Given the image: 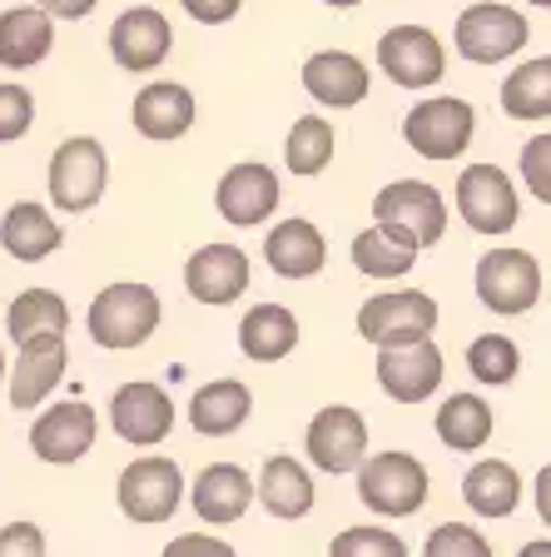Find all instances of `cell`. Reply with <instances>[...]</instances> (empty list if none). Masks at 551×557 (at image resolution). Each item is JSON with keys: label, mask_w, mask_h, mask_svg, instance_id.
I'll list each match as a JSON object with an SVG mask.
<instances>
[{"label": "cell", "mask_w": 551, "mask_h": 557, "mask_svg": "<svg viewBox=\"0 0 551 557\" xmlns=\"http://www.w3.org/2000/svg\"><path fill=\"white\" fill-rule=\"evenodd\" d=\"M179 5L195 15L199 25H224V21H234V15H239L243 0H179Z\"/></svg>", "instance_id": "42"}, {"label": "cell", "mask_w": 551, "mask_h": 557, "mask_svg": "<svg viewBox=\"0 0 551 557\" xmlns=\"http://www.w3.org/2000/svg\"><path fill=\"white\" fill-rule=\"evenodd\" d=\"M253 493H259V503L284 522H299L313 512V478H309V468H303L299 458H288V453L268 458Z\"/></svg>", "instance_id": "28"}, {"label": "cell", "mask_w": 551, "mask_h": 557, "mask_svg": "<svg viewBox=\"0 0 551 557\" xmlns=\"http://www.w3.org/2000/svg\"><path fill=\"white\" fill-rule=\"evenodd\" d=\"M373 220L398 224L402 234H413L417 249H433L448 234V199L437 195L427 180H392L373 199Z\"/></svg>", "instance_id": "10"}, {"label": "cell", "mask_w": 551, "mask_h": 557, "mask_svg": "<svg viewBox=\"0 0 551 557\" xmlns=\"http://www.w3.org/2000/svg\"><path fill=\"white\" fill-rule=\"evenodd\" d=\"M423 557H492V543L467 522H442V528L427 533Z\"/></svg>", "instance_id": "37"}, {"label": "cell", "mask_w": 551, "mask_h": 557, "mask_svg": "<svg viewBox=\"0 0 551 557\" xmlns=\"http://www.w3.org/2000/svg\"><path fill=\"white\" fill-rule=\"evenodd\" d=\"M0 383H5V348H0Z\"/></svg>", "instance_id": "47"}, {"label": "cell", "mask_w": 551, "mask_h": 557, "mask_svg": "<svg viewBox=\"0 0 551 557\" xmlns=\"http://www.w3.org/2000/svg\"><path fill=\"white\" fill-rule=\"evenodd\" d=\"M328 557H408V543L392 528H343L328 543Z\"/></svg>", "instance_id": "36"}, {"label": "cell", "mask_w": 551, "mask_h": 557, "mask_svg": "<svg viewBox=\"0 0 551 557\" xmlns=\"http://www.w3.org/2000/svg\"><path fill=\"white\" fill-rule=\"evenodd\" d=\"M517 557H551V543H547V537H537V543H527Z\"/></svg>", "instance_id": "45"}, {"label": "cell", "mask_w": 551, "mask_h": 557, "mask_svg": "<svg viewBox=\"0 0 551 557\" xmlns=\"http://www.w3.org/2000/svg\"><path fill=\"white\" fill-rule=\"evenodd\" d=\"M303 90L328 110H353L367 100V65L348 50H318L303 60Z\"/></svg>", "instance_id": "21"}, {"label": "cell", "mask_w": 551, "mask_h": 557, "mask_svg": "<svg viewBox=\"0 0 551 557\" xmlns=\"http://www.w3.org/2000/svg\"><path fill=\"white\" fill-rule=\"evenodd\" d=\"M531 5H537V11H547V5H551V0H531Z\"/></svg>", "instance_id": "48"}, {"label": "cell", "mask_w": 551, "mask_h": 557, "mask_svg": "<svg viewBox=\"0 0 551 557\" xmlns=\"http://www.w3.org/2000/svg\"><path fill=\"white\" fill-rule=\"evenodd\" d=\"M477 299L502 319L537 309L541 304V264L527 249H492L477 264Z\"/></svg>", "instance_id": "8"}, {"label": "cell", "mask_w": 551, "mask_h": 557, "mask_svg": "<svg viewBox=\"0 0 551 557\" xmlns=\"http://www.w3.org/2000/svg\"><path fill=\"white\" fill-rule=\"evenodd\" d=\"M378 388L392 404H423L442 388V348L433 338L378 348Z\"/></svg>", "instance_id": "14"}, {"label": "cell", "mask_w": 551, "mask_h": 557, "mask_svg": "<svg viewBox=\"0 0 551 557\" xmlns=\"http://www.w3.org/2000/svg\"><path fill=\"white\" fill-rule=\"evenodd\" d=\"M218 214L239 230H253V224H264L268 214L278 209V174L268 164H234L224 180H218V195H214Z\"/></svg>", "instance_id": "19"}, {"label": "cell", "mask_w": 551, "mask_h": 557, "mask_svg": "<svg viewBox=\"0 0 551 557\" xmlns=\"http://www.w3.org/2000/svg\"><path fill=\"white\" fill-rule=\"evenodd\" d=\"M95 438H100V418H95L90 404H55L46 408V413L30 423V448L40 463H55V468H70L80 463L85 453L95 448Z\"/></svg>", "instance_id": "13"}, {"label": "cell", "mask_w": 551, "mask_h": 557, "mask_svg": "<svg viewBox=\"0 0 551 557\" xmlns=\"http://www.w3.org/2000/svg\"><path fill=\"white\" fill-rule=\"evenodd\" d=\"M502 110L512 120H547L551 115V55H537L517 65L502 85Z\"/></svg>", "instance_id": "32"}, {"label": "cell", "mask_w": 551, "mask_h": 557, "mask_svg": "<svg viewBox=\"0 0 551 557\" xmlns=\"http://www.w3.org/2000/svg\"><path fill=\"white\" fill-rule=\"evenodd\" d=\"M303 448H309V463L323 473H353L367 453V423L358 408L348 404H328L313 413L309 433H303Z\"/></svg>", "instance_id": "12"}, {"label": "cell", "mask_w": 551, "mask_h": 557, "mask_svg": "<svg viewBox=\"0 0 551 557\" xmlns=\"http://www.w3.org/2000/svg\"><path fill=\"white\" fill-rule=\"evenodd\" d=\"M184 493H189V503H195L199 522H214V528H224V522H239L243 512H249L253 478L243 473L239 463H209L204 473L195 478V483H184Z\"/></svg>", "instance_id": "20"}, {"label": "cell", "mask_w": 551, "mask_h": 557, "mask_svg": "<svg viewBox=\"0 0 551 557\" xmlns=\"http://www.w3.org/2000/svg\"><path fill=\"white\" fill-rule=\"evenodd\" d=\"M5 329H11L15 344H21V338H35V334H65L70 304L60 299L55 289H25V294H15L11 309H5Z\"/></svg>", "instance_id": "33"}, {"label": "cell", "mask_w": 551, "mask_h": 557, "mask_svg": "<svg viewBox=\"0 0 551 557\" xmlns=\"http://www.w3.org/2000/svg\"><path fill=\"white\" fill-rule=\"evenodd\" d=\"M437 329V299L423 289H388L358 309V334L378 348H398V344H417L433 338Z\"/></svg>", "instance_id": "4"}, {"label": "cell", "mask_w": 551, "mask_h": 557, "mask_svg": "<svg viewBox=\"0 0 551 557\" xmlns=\"http://www.w3.org/2000/svg\"><path fill=\"white\" fill-rule=\"evenodd\" d=\"M458 214L477 234H512L517 230V189L497 164H472L458 174Z\"/></svg>", "instance_id": "11"}, {"label": "cell", "mask_w": 551, "mask_h": 557, "mask_svg": "<svg viewBox=\"0 0 551 557\" xmlns=\"http://www.w3.org/2000/svg\"><path fill=\"white\" fill-rule=\"evenodd\" d=\"M174 46V30L164 21V11L154 5H129L115 25H110V55L120 70H154Z\"/></svg>", "instance_id": "18"}, {"label": "cell", "mask_w": 551, "mask_h": 557, "mask_svg": "<svg viewBox=\"0 0 551 557\" xmlns=\"http://www.w3.org/2000/svg\"><path fill=\"white\" fill-rule=\"evenodd\" d=\"M358 473V498H363L367 512H378V518H408L427 503V468L423 458L413 453H398V448H383L353 468Z\"/></svg>", "instance_id": "1"}, {"label": "cell", "mask_w": 551, "mask_h": 557, "mask_svg": "<svg viewBox=\"0 0 551 557\" xmlns=\"http://www.w3.org/2000/svg\"><path fill=\"white\" fill-rule=\"evenodd\" d=\"M0 557H46V533H40L35 522L0 528Z\"/></svg>", "instance_id": "40"}, {"label": "cell", "mask_w": 551, "mask_h": 557, "mask_svg": "<svg viewBox=\"0 0 551 557\" xmlns=\"http://www.w3.org/2000/svg\"><path fill=\"white\" fill-rule=\"evenodd\" d=\"M417 255L423 249L413 244V234H402L398 224H383V220H373L353 239V269L363 278H402L417 264Z\"/></svg>", "instance_id": "27"}, {"label": "cell", "mask_w": 551, "mask_h": 557, "mask_svg": "<svg viewBox=\"0 0 551 557\" xmlns=\"http://www.w3.org/2000/svg\"><path fill=\"white\" fill-rule=\"evenodd\" d=\"M184 289L195 294L199 304H234L249 289V255L239 244H204L189 255L184 264Z\"/></svg>", "instance_id": "17"}, {"label": "cell", "mask_w": 551, "mask_h": 557, "mask_svg": "<svg viewBox=\"0 0 551 557\" xmlns=\"http://www.w3.org/2000/svg\"><path fill=\"white\" fill-rule=\"evenodd\" d=\"M160 294L150 284H110L90 304V338L110 354H125L160 329Z\"/></svg>", "instance_id": "2"}, {"label": "cell", "mask_w": 551, "mask_h": 557, "mask_svg": "<svg viewBox=\"0 0 551 557\" xmlns=\"http://www.w3.org/2000/svg\"><path fill=\"white\" fill-rule=\"evenodd\" d=\"M160 557H239L224 537H209V533H179Z\"/></svg>", "instance_id": "41"}, {"label": "cell", "mask_w": 551, "mask_h": 557, "mask_svg": "<svg viewBox=\"0 0 551 557\" xmlns=\"http://www.w3.org/2000/svg\"><path fill=\"white\" fill-rule=\"evenodd\" d=\"M378 70L402 90H433L448 75V50L427 25H392L378 40Z\"/></svg>", "instance_id": "9"}, {"label": "cell", "mask_w": 551, "mask_h": 557, "mask_svg": "<svg viewBox=\"0 0 551 557\" xmlns=\"http://www.w3.org/2000/svg\"><path fill=\"white\" fill-rule=\"evenodd\" d=\"M264 259L278 278H313L328 264V239H323V230L313 220H284L268 230Z\"/></svg>", "instance_id": "22"}, {"label": "cell", "mask_w": 551, "mask_h": 557, "mask_svg": "<svg viewBox=\"0 0 551 557\" xmlns=\"http://www.w3.org/2000/svg\"><path fill=\"white\" fill-rule=\"evenodd\" d=\"M492 429H497V418L477 394H452L448 404L437 408V438L448 443L452 453H477L492 438Z\"/></svg>", "instance_id": "31"}, {"label": "cell", "mask_w": 551, "mask_h": 557, "mask_svg": "<svg viewBox=\"0 0 551 557\" xmlns=\"http://www.w3.org/2000/svg\"><path fill=\"white\" fill-rule=\"evenodd\" d=\"M70 369V348H65V334H35V338H21V354H15V369H5L11 379V408L25 413V408H40L55 383L65 379Z\"/></svg>", "instance_id": "15"}, {"label": "cell", "mask_w": 551, "mask_h": 557, "mask_svg": "<svg viewBox=\"0 0 551 557\" xmlns=\"http://www.w3.org/2000/svg\"><path fill=\"white\" fill-rule=\"evenodd\" d=\"M35 125V100L30 90L21 85H0V145H11V139H25Z\"/></svg>", "instance_id": "38"}, {"label": "cell", "mask_w": 551, "mask_h": 557, "mask_svg": "<svg viewBox=\"0 0 551 557\" xmlns=\"http://www.w3.org/2000/svg\"><path fill=\"white\" fill-rule=\"evenodd\" d=\"M472 129H477V115L472 104L458 100V95H433V100H417L402 120V139L413 145L423 160H458L472 145Z\"/></svg>", "instance_id": "6"}, {"label": "cell", "mask_w": 551, "mask_h": 557, "mask_svg": "<svg viewBox=\"0 0 551 557\" xmlns=\"http://www.w3.org/2000/svg\"><path fill=\"white\" fill-rule=\"evenodd\" d=\"M334 150H338V135H334V125H328L323 115L293 120V129H288V139H284V160H288V170H293V174L328 170Z\"/></svg>", "instance_id": "34"}, {"label": "cell", "mask_w": 551, "mask_h": 557, "mask_svg": "<svg viewBox=\"0 0 551 557\" xmlns=\"http://www.w3.org/2000/svg\"><path fill=\"white\" fill-rule=\"evenodd\" d=\"M50 21H85L95 11V0H35Z\"/></svg>", "instance_id": "43"}, {"label": "cell", "mask_w": 551, "mask_h": 557, "mask_svg": "<svg viewBox=\"0 0 551 557\" xmlns=\"http://www.w3.org/2000/svg\"><path fill=\"white\" fill-rule=\"evenodd\" d=\"M65 244V230L55 224V214H50L46 205H30V199H21V205L5 209V220H0V249L11 259H21V264H40V259H50Z\"/></svg>", "instance_id": "23"}, {"label": "cell", "mask_w": 551, "mask_h": 557, "mask_svg": "<svg viewBox=\"0 0 551 557\" xmlns=\"http://www.w3.org/2000/svg\"><path fill=\"white\" fill-rule=\"evenodd\" d=\"M547 487H551V468H541V473H537V508H541V518H551V503H547Z\"/></svg>", "instance_id": "44"}, {"label": "cell", "mask_w": 551, "mask_h": 557, "mask_svg": "<svg viewBox=\"0 0 551 557\" xmlns=\"http://www.w3.org/2000/svg\"><path fill=\"white\" fill-rule=\"evenodd\" d=\"M467 369L477 383H512L522 369V348L506 334H483L467 344Z\"/></svg>", "instance_id": "35"}, {"label": "cell", "mask_w": 551, "mask_h": 557, "mask_svg": "<svg viewBox=\"0 0 551 557\" xmlns=\"http://www.w3.org/2000/svg\"><path fill=\"white\" fill-rule=\"evenodd\" d=\"M50 15L40 5H15L0 15V65L5 70H30L50 55Z\"/></svg>", "instance_id": "30"}, {"label": "cell", "mask_w": 551, "mask_h": 557, "mask_svg": "<svg viewBox=\"0 0 551 557\" xmlns=\"http://www.w3.org/2000/svg\"><path fill=\"white\" fill-rule=\"evenodd\" d=\"M462 503H467L477 518H512L522 503V478L512 463L502 458H483L472 463L467 478H462Z\"/></svg>", "instance_id": "29"}, {"label": "cell", "mask_w": 551, "mask_h": 557, "mask_svg": "<svg viewBox=\"0 0 551 557\" xmlns=\"http://www.w3.org/2000/svg\"><path fill=\"white\" fill-rule=\"evenodd\" d=\"M129 120H135V129L145 139H184L189 125H195V95L184 90L179 81L145 85V90L135 95Z\"/></svg>", "instance_id": "24"}, {"label": "cell", "mask_w": 551, "mask_h": 557, "mask_svg": "<svg viewBox=\"0 0 551 557\" xmlns=\"http://www.w3.org/2000/svg\"><path fill=\"white\" fill-rule=\"evenodd\" d=\"M323 5H334V11H353V5H363V0H323Z\"/></svg>", "instance_id": "46"}, {"label": "cell", "mask_w": 551, "mask_h": 557, "mask_svg": "<svg viewBox=\"0 0 551 557\" xmlns=\"http://www.w3.org/2000/svg\"><path fill=\"white\" fill-rule=\"evenodd\" d=\"M104 185H110V154H104L100 139L75 135L50 154V199H55V209L85 214V209L100 205Z\"/></svg>", "instance_id": "5"}, {"label": "cell", "mask_w": 551, "mask_h": 557, "mask_svg": "<svg viewBox=\"0 0 551 557\" xmlns=\"http://www.w3.org/2000/svg\"><path fill=\"white\" fill-rule=\"evenodd\" d=\"M452 40H458V55L462 60H472V65H497V60L517 55V50L527 46L531 25H527V15L512 11V5L483 0V5H467V11L458 15Z\"/></svg>", "instance_id": "7"}, {"label": "cell", "mask_w": 551, "mask_h": 557, "mask_svg": "<svg viewBox=\"0 0 551 557\" xmlns=\"http://www.w3.org/2000/svg\"><path fill=\"white\" fill-rule=\"evenodd\" d=\"M249 413H253V394H249V383H239V379H214L189 398V423H195V433H204V438H229V433H239L243 423H249Z\"/></svg>", "instance_id": "25"}, {"label": "cell", "mask_w": 551, "mask_h": 557, "mask_svg": "<svg viewBox=\"0 0 551 557\" xmlns=\"http://www.w3.org/2000/svg\"><path fill=\"white\" fill-rule=\"evenodd\" d=\"M522 180H527V189L547 205L551 199V135L527 139V150H522Z\"/></svg>", "instance_id": "39"}, {"label": "cell", "mask_w": 551, "mask_h": 557, "mask_svg": "<svg viewBox=\"0 0 551 557\" xmlns=\"http://www.w3.org/2000/svg\"><path fill=\"white\" fill-rule=\"evenodd\" d=\"M239 348L253 363H278L299 348V319L284 304H253L239 319Z\"/></svg>", "instance_id": "26"}, {"label": "cell", "mask_w": 551, "mask_h": 557, "mask_svg": "<svg viewBox=\"0 0 551 557\" xmlns=\"http://www.w3.org/2000/svg\"><path fill=\"white\" fill-rule=\"evenodd\" d=\"M120 512L139 528H154V522H170L184 503V473L174 458H160V453H145L120 473Z\"/></svg>", "instance_id": "3"}, {"label": "cell", "mask_w": 551, "mask_h": 557, "mask_svg": "<svg viewBox=\"0 0 551 557\" xmlns=\"http://www.w3.org/2000/svg\"><path fill=\"white\" fill-rule=\"evenodd\" d=\"M110 423H115V433L125 443H135V448H160L174 429V398L164 394L160 383L135 379L110 398Z\"/></svg>", "instance_id": "16"}]
</instances>
